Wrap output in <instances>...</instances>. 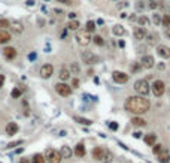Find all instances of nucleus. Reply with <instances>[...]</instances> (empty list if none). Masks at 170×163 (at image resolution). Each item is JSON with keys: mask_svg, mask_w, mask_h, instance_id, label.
I'll use <instances>...</instances> for the list:
<instances>
[{"mask_svg": "<svg viewBox=\"0 0 170 163\" xmlns=\"http://www.w3.org/2000/svg\"><path fill=\"white\" fill-rule=\"evenodd\" d=\"M133 136H134V138H140L142 133H140V132H134V133H133Z\"/></svg>", "mask_w": 170, "mask_h": 163, "instance_id": "nucleus-47", "label": "nucleus"}, {"mask_svg": "<svg viewBox=\"0 0 170 163\" xmlns=\"http://www.w3.org/2000/svg\"><path fill=\"white\" fill-rule=\"evenodd\" d=\"M11 40V33L6 30H0V45L2 44H8Z\"/></svg>", "mask_w": 170, "mask_h": 163, "instance_id": "nucleus-16", "label": "nucleus"}, {"mask_svg": "<svg viewBox=\"0 0 170 163\" xmlns=\"http://www.w3.org/2000/svg\"><path fill=\"white\" fill-rule=\"evenodd\" d=\"M140 66L145 67V69H151V67L155 66V60L152 55H143L142 57V62H140Z\"/></svg>", "mask_w": 170, "mask_h": 163, "instance_id": "nucleus-9", "label": "nucleus"}, {"mask_svg": "<svg viewBox=\"0 0 170 163\" xmlns=\"http://www.w3.org/2000/svg\"><path fill=\"white\" fill-rule=\"evenodd\" d=\"M72 85H73V87H78V85H79V79H78V78H75V79H73V82H72Z\"/></svg>", "mask_w": 170, "mask_h": 163, "instance_id": "nucleus-45", "label": "nucleus"}, {"mask_svg": "<svg viewBox=\"0 0 170 163\" xmlns=\"http://www.w3.org/2000/svg\"><path fill=\"white\" fill-rule=\"evenodd\" d=\"M109 127L112 129V130H116V129H118V124H116V123L113 121V123H111V124H109Z\"/></svg>", "mask_w": 170, "mask_h": 163, "instance_id": "nucleus-43", "label": "nucleus"}, {"mask_svg": "<svg viewBox=\"0 0 170 163\" xmlns=\"http://www.w3.org/2000/svg\"><path fill=\"white\" fill-rule=\"evenodd\" d=\"M76 42L79 45H82V47H87V45H89V42L93 40V38H91V35L89 33H87V32H78L76 33Z\"/></svg>", "mask_w": 170, "mask_h": 163, "instance_id": "nucleus-4", "label": "nucleus"}, {"mask_svg": "<svg viewBox=\"0 0 170 163\" xmlns=\"http://www.w3.org/2000/svg\"><path fill=\"white\" fill-rule=\"evenodd\" d=\"M31 163H45V157L42 154H34L31 159Z\"/></svg>", "mask_w": 170, "mask_h": 163, "instance_id": "nucleus-29", "label": "nucleus"}, {"mask_svg": "<svg viewBox=\"0 0 170 163\" xmlns=\"http://www.w3.org/2000/svg\"><path fill=\"white\" fill-rule=\"evenodd\" d=\"M3 84H5V75H0V88L3 87Z\"/></svg>", "mask_w": 170, "mask_h": 163, "instance_id": "nucleus-44", "label": "nucleus"}, {"mask_svg": "<svg viewBox=\"0 0 170 163\" xmlns=\"http://www.w3.org/2000/svg\"><path fill=\"white\" fill-rule=\"evenodd\" d=\"M112 33L115 36H122V35H125V29L122 27L121 24H116V25L112 27Z\"/></svg>", "mask_w": 170, "mask_h": 163, "instance_id": "nucleus-18", "label": "nucleus"}, {"mask_svg": "<svg viewBox=\"0 0 170 163\" xmlns=\"http://www.w3.org/2000/svg\"><path fill=\"white\" fill-rule=\"evenodd\" d=\"M60 153V156H61V159H70L72 157V150H70V147H67V145H63L61 147V150L58 151Z\"/></svg>", "mask_w": 170, "mask_h": 163, "instance_id": "nucleus-15", "label": "nucleus"}, {"mask_svg": "<svg viewBox=\"0 0 170 163\" xmlns=\"http://www.w3.org/2000/svg\"><path fill=\"white\" fill-rule=\"evenodd\" d=\"M124 6H125V8H127V6H128V3H127V2H121L119 8H124Z\"/></svg>", "mask_w": 170, "mask_h": 163, "instance_id": "nucleus-48", "label": "nucleus"}, {"mask_svg": "<svg viewBox=\"0 0 170 163\" xmlns=\"http://www.w3.org/2000/svg\"><path fill=\"white\" fill-rule=\"evenodd\" d=\"M11 25V21L5 20V18H0V27H9Z\"/></svg>", "mask_w": 170, "mask_h": 163, "instance_id": "nucleus-38", "label": "nucleus"}, {"mask_svg": "<svg viewBox=\"0 0 170 163\" xmlns=\"http://www.w3.org/2000/svg\"><path fill=\"white\" fill-rule=\"evenodd\" d=\"M57 2H60V3H64V5H67V6H70V5H72V0H57Z\"/></svg>", "mask_w": 170, "mask_h": 163, "instance_id": "nucleus-42", "label": "nucleus"}, {"mask_svg": "<svg viewBox=\"0 0 170 163\" xmlns=\"http://www.w3.org/2000/svg\"><path fill=\"white\" fill-rule=\"evenodd\" d=\"M43 157H45V162H48V163H61L60 153L54 148H48Z\"/></svg>", "mask_w": 170, "mask_h": 163, "instance_id": "nucleus-3", "label": "nucleus"}, {"mask_svg": "<svg viewBox=\"0 0 170 163\" xmlns=\"http://www.w3.org/2000/svg\"><path fill=\"white\" fill-rule=\"evenodd\" d=\"M155 141H157V135H154V133H151V135H146V136H145V142H146L148 145H154Z\"/></svg>", "mask_w": 170, "mask_h": 163, "instance_id": "nucleus-26", "label": "nucleus"}, {"mask_svg": "<svg viewBox=\"0 0 170 163\" xmlns=\"http://www.w3.org/2000/svg\"><path fill=\"white\" fill-rule=\"evenodd\" d=\"M151 88H152V93H154L157 97H161L166 93V84L161 79H157V81H154V84H152Z\"/></svg>", "mask_w": 170, "mask_h": 163, "instance_id": "nucleus-5", "label": "nucleus"}, {"mask_svg": "<svg viewBox=\"0 0 170 163\" xmlns=\"http://www.w3.org/2000/svg\"><path fill=\"white\" fill-rule=\"evenodd\" d=\"M69 18L75 20V18H76V14H75V12H70V14H69Z\"/></svg>", "mask_w": 170, "mask_h": 163, "instance_id": "nucleus-46", "label": "nucleus"}, {"mask_svg": "<svg viewBox=\"0 0 170 163\" xmlns=\"http://www.w3.org/2000/svg\"><path fill=\"white\" fill-rule=\"evenodd\" d=\"M131 124L136 127H143V126H146V121L140 117H134V118H131Z\"/></svg>", "mask_w": 170, "mask_h": 163, "instance_id": "nucleus-19", "label": "nucleus"}, {"mask_svg": "<svg viewBox=\"0 0 170 163\" xmlns=\"http://www.w3.org/2000/svg\"><path fill=\"white\" fill-rule=\"evenodd\" d=\"M161 23H163V25L167 29V27H170V16L169 15H164L163 18H161Z\"/></svg>", "mask_w": 170, "mask_h": 163, "instance_id": "nucleus-32", "label": "nucleus"}, {"mask_svg": "<svg viewBox=\"0 0 170 163\" xmlns=\"http://www.w3.org/2000/svg\"><path fill=\"white\" fill-rule=\"evenodd\" d=\"M29 58H30V60H34V58H36V54H30Z\"/></svg>", "mask_w": 170, "mask_h": 163, "instance_id": "nucleus-53", "label": "nucleus"}, {"mask_svg": "<svg viewBox=\"0 0 170 163\" xmlns=\"http://www.w3.org/2000/svg\"><path fill=\"white\" fill-rule=\"evenodd\" d=\"M149 108H151L149 100L143 96H131L125 102V109L133 112V114H137V115L148 112Z\"/></svg>", "mask_w": 170, "mask_h": 163, "instance_id": "nucleus-1", "label": "nucleus"}, {"mask_svg": "<svg viewBox=\"0 0 170 163\" xmlns=\"http://www.w3.org/2000/svg\"><path fill=\"white\" fill-rule=\"evenodd\" d=\"M52 73H54L52 64H43V66L40 67V76H42L43 79H48Z\"/></svg>", "mask_w": 170, "mask_h": 163, "instance_id": "nucleus-10", "label": "nucleus"}, {"mask_svg": "<svg viewBox=\"0 0 170 163\" xmlns=\"http://www.w3.org/2000/svg\"><path fill=\"white\" fill-rule=\"evenodd\" d=\"M152 150H154V153L158 156V154L163 151V145H161V144H154V148H152Z\"/></svg>", "mask_w": 170, "mask_h": 163, "instance_id": "nucleus-35", "label": "nucleus"}, {"mask_svg": "<svg viewBox=\"0 0 170 163\" xmlns=\"http://www.w3.org/2000/svg\"><path fill=\"white\" fill-rule=\"evenodd\" d=\"M152 21H154L155 25H160L161 24V15L160 14H154L152 15Z\"/></svg>", "mask_w": 170, "mask_h": 163, "instance_id": "nucleus-33", "label": "nucleus"}, {"mask_svg": "<svg viewBox=\"0 0 170 163\" xmlns=\"http://www.w3.org/2000/svg\"><path fill=\"white\" fill-rule=\"evenodd\" d=\"M166 35H167V38H170V27L166 29Z\"/></svg>", "mask_w": 170, "mask_h": 163, "instance_id": "nucleus-50", "label": "nucleus"}, {"mask_svg": "<svg viewBox=\"0 0 170 163\" xmlns=\"http://www.w3.org/2000/svg\"><path fill=\"white\" fill-rule=\"evenodd\" d=\"M20 163H30V160H29V159H21Z\"/></svg>", "mask_w": 170, "mask_h": 163, "instance_id": "nucleus-49", "label": "nucleus"}, {"mask_svg": "<svg viewBox=\"0 0 170 163\" xmlns=\"http://www.w3.org/2000/svg\"><path fill=\"white\" fill-rule=\"evenodd\" d=\"M21 94H23V88H14V90H12V97H14V99L21 97Z\"/></svg>", "mask_w": 170, "mask_h": 163, "instance_id": "nucleus-31", "label": "nucleus"}, {"mask_svg": "<svg viewBox=\"0 0 170 163\" xmlns=\"http://www.w3.org/2000/svg\"><path fill=\"white\" fill-rule=\"evenodd\" d=\"M102 162H103V163H112V162H113V154H112L111 151L104 150V156H103Z\"/></svg>", "mask_w": 170, "mask_h": 163, "instance_id": "nucleus-23", "label": "nucleus"}, {"mask_svg": "<svg viewBox=\"0 0 170 163\" xmlns=\"http://www.w3.org/2000/svg\"><path fill=\"white\" fill-rule=\"evenodd\" d=\"M140 69H142V66H140L139 63H134V64H131V71H133V72H139Z\"/></svg>", "mask_w": 170, "mask_h": 163, "instance_id": "nucleus-40", "label": "nucleus"}, {"mask_svg": "<svg viewBox=\"0 0 170 163\" xmlns=\"http://www.w3.org/2000/svg\"><path fill=\"white\" fill-rule=\"evenodd\" d=\"M27 5H29V6H33L34 2H33V0H29V2H27Z\"/></svg>", "mask_w": 170, "mask_h": 163, "instance_id": "nucleus-52", "label": "nucleus"}, {"mask_svg": "<svg viewBox=\"0 0 170 163\" xmlns=\"http://www.w3.org/2000/svg\"><path fill=\"white\" fill-rule=\"evenodd\" d=\"M160 5H158V2L157 0H149V3H148V8L149 9H155V8H158Z\"/></svg>", "mask_w": 170, "mask_h": 163, "instance_id": "nucleus-37", "label": "nucleus"}, {"mask_svg": "<svg viewBox=\"0 0 170 163\" xmlns=\"http://www.w3.org/2000/svg\"><path fill=\"white\" fill-rule=\"evenodd\" d=\"M67 27L70 29V30H79V21H76V20H72L69 24H67Z\"/></svg>", "mask_w": 170, "mask_h": 163, "instance_id": "nucleus-28", "label": "nucleus"}, {"mask_svg": "<svg viewBox=\"0 0 170 163\" xmlns=\"http://www.w3.org/2000/svg\"><path fill=\"white\" fill-rule=\"evenodd\" d=\"M137 23H139L140 25H148V24H149V20L146 18V16H139Z\"/></svg>", "mask_w": 170, "mask_h": 163, "instance_id": "nucleus-36", "label": "nucleus"}, {"mask_svg": "<svg viewBox=\"0 0 170 163\" xmlns=\"http://www.w3.org/2000/svg\"><path fill=\"white\" fill-rule=\"evenodd\" d=\"M70 69H72V72H73L75 75H78L79 71H81V69H79V66H78L76 63H72V67H70Z\"/></svg>", "mask_w": 170, "mask_h": 163, "instance_id": "nucleus-39", "label": "nucleus"}, {"mask_svg": "<svg viewBox=\"0 0 170 163\" xmlns=\"http://www.w3.org/2000/svg\"><path fill=\"white\" fill-rule=\"evenodd\" d=\"M60 79L61 81H67L69 78H70V71L69 69H66V67H61V71H60Z\"/></svg>", "mask_w": 170, "mask_h": 163, "instance_id": "nucleus-20", "label": "nucleus"}, {"mask_svg": "<svg viewBox=\"0 0 170 163\" xmlns=\"http://www.w3.org/2000/svg\"><path fill=\"white\" fill-rule=\"evenodd\" d=\"M157 54L161 58H170V47H167V45H158L157 47Z\"/></svg>", "mask_w": 170, "mask_h": 163, "instance_id": "nucleus-11", "label": "nucleus"}, {"mask_svg": "<svg viewBox=\"0 0 170 163\" xmlns=\"http://www.w3.org/2000/svg\"><path fill=\"white\" fill-rule=\"evenodd\" d=\"M82 62L87 63V64H94V63L98 62V57L94 55L91 51H84L82 53Z\"/></svg>", "mask_w": 170, "mask_h": 163, "instance_id": "nucleus-7", "label": "nucleus"}, {"mask_svg": "<svg viewBox=\"0 0 170 163\" xmlns=\"http://www.w3.org/2000/svg\"><path fill=\"white\" fill-rule=\"evenodd\" d=\"M9 27H11L15 33H21V32L24 30V29H23V24H21V23H18V21H12Z\"/></svg>", "mask_w": 170, "mask_h": 163, "instance_id": "nucleus-21", "label": "nucleus"}, {"mask_svg": "<svg viewBox=\"0 0 170 163\" xmlns=\"http://www.w3.org/2000/svg\"><path fill=\"white\" fill-rule=\"evenodd\" d=\"M55 90H57V93L60 94V96H63V97H67V96H70V94H72V87H70V85H67L66 82L55 84Z\"/></svg>", "mask_w": 170, "mask_h": 163, "instance_id": "nucleus-6", "label": "nucleus"}, {"mask_svg": "<svg viewBox=\"0 0 170 163\" xmlns=\"http://www.w3.org/2000/svg\"><path fill=\"white\" fill-rule=\"evenodd\" d=\"M18 124L16 123H14V121H11V123H8L6 124V135H9V136H12V135H15L16 132H18Z\"/></svg>", "mask_w": 170, "mask_h": 163, "instance_id": "nucleus-13", "label": "nucleus"}, {"mask_svg": "<svg viewBox=\"0 0 170 163\" xmlns=\"http://www.w3.org/2000/svg\"><path fill=\"white\" fill-rule=\"evenodd\" d=\"M103 156H104V150H103L102 147H96V148L93 150V157H94L96 160H102Z\"/></svg>", "mask_w": 170, "mask_h": 163, "instance_id": "nucleus-17", "label": "nucleus"}, {"mask_svg": "<svg viewBox=\"0 0 170 163\" xmlns=\"http://www.w3.org/2000/svg\"><path fill=\"white\" fill-rule=\"evenodd\" d=\"M93 40H94V44H96V45H98V47L104 44V40H103V38H102V36H94V38H93Z\"/></svg>", "mask_w": 170, "mask_h": 163, "instance_id": "nucleus-34", "label": "nucleus"}, {"mask_svg": "<svg viewBox=\"0 0 170 163\" xmlns=\"http://www.w3.org/2000/svg\"><path fill=\"white\" fill-rule=\"evenodd\" d=\"M169 16H170V15H169Z\"/></svg>", "mask_w": 170, "mask_h": 163, "instance_id": "nucleus-55", "label": "nucleus"}, {"mask_svg": "<svg viewBox=\"0 0 170 163\" xmlns=\"http://www.w3.org/2000/svg\"><path fill=\"white\" fill-rule=\"evenodd\" d=\"M134 90H136L137 96H143L145 97L146 94L149 93V84L146 79H137L134 82Z\"/></svg>", "mask_w": 170, "mask_h": 163, "instance_id": "nucleus-2", "label": "nucleus"}, {"mask_svg": "<svg viewBox=\"0 0 170 163\" xmlns=\"http://www.w3.org/2000/svg\"><path fill=\"white\" fill-rule=\"evenodd\" d=\"M75 120H76L78 123L84 124V126H91V124H93L91 120H87V118H82V117H75Z\"/></svg>", "mask_w": 170, "mask_h": 163, "instance_id": "nucleus-27", "label": "nucleus"}, {"mask_svg": "<svg viewBox=\"0 0 170 163\" xmlns=\"http://www.w3.org/2000/svg\"><path fill=\"white\" fill-rule=\"evenodd\" d=\"M21 144H23V141H15V142L8 144V147H6V148H14V147H16V145H21Z\"/></svg>", "mask_w": 170, "mask_h": 163, "instance_id": "nucleus-41", "label": "nucleus"}, {"mask_svg": "<svg viewBox=\"0 0 170 163\" xmlns=\"http://www.w3.org/2000/svg\"><path fill=\"white\" fill-rule=\"evenodd\" d=\"M167 163H170V156H169V160H167Z\"/></svg>", "mask_w": 170, "mask_h": 163, "instance_id": "nucleus-54", "label": "nucleus"}, {"mask_svg": "<svg viewBox=\"0 0 170 163\" xmlns=\"http://www.w3.org/2000/svg\"><path fill=\"white\" fill-rule=\"evenodd\" d=\"M164 67H166V66H164L163 63H161V64H158V69H160V71H163V69H164Z\"/></svg>", "mask_w": 170, "mask_h": 163, "instance_id": "nucleus-51", "label": "nucleus"}, {"mask_svg": "<svg viewBox=\"0 0 170 163\" xmlns=\"http://www.w3.org/2000/svg\"><path fill=\"white\" fill-rule=\"evenodd\" d=\"M75 154H76L78 157H84V156H85V147H84L82 144H78V145H76Z\"/></svg>", "mask_w": 170, "mask_h": 163, "instance_id": "nucleus-22", "label": "nucleus"}, {"mask_svg": "<svg viewBox=\"0 0 170 163\" xmlns=\"http://www.w3.org/2000/svg\"><path fill=\"white\" fill-rule=\"evenodd\" d=\"M112 78L115 82H118V84H125L128 81V75H125L124 72H119V71H113L112 72Z\"/></svg>", "mask_w": 170, "mask_h": 163, "instance_id": "nucleus-8", "label": "nucleus"}, {"mask_svg": "<svg viewBox=\"0 0 170 163\" xmlns=\"http://www.w3.org/2000/svg\"><path fill=\"white\" fill-rule=\"evenodd\" d=\"M134 39H137V40H143L146 38V30L143 29V27H137L136 30H134Z\"/></svg>", "mask_w": 170, "mask_h": 163, "instance_id": "nucleus-14", "label": "nucleus"}, {"mask_svg": "<svg viewBox=\"0 0 170 163\" xmlns=\"http://www.w3.org/2000/svg\"><path fill=\"white\" fill-rule=\"evenodd\" d=\"M167 160H169V153L166 150H163L158 154V162L160 163H167Z\"/></svg>", "mask_w": 170, "mask_h": 163, "instance_id": "nucleus-24", "label": "nucleus"}, {"mask_svg": "<svg viewBox=\"0 0 170 163\" xmlns=\"http://www.w3.org/2000/svg\"><path fill=\"white\" fill-rule=\"evenodd\" d=\"M157 38H158V36L155 35V33H151V35L148 36V44H149V45H155V44H157Z\"/></svg>", "mask_w": 170, "mask_h": 163, "instance_id": "nucleus-30", "label": "nucleus"}, {"mask_svg": "<svg viewBox=\"0 0 170 163\" xmlns=\"http://www.w3.org/2000/svg\"><path fill=\"white\" fill-rule=\"evenodd\" d=\"M94 30H96V23H94V21H87V24H85V32L91 35Z\"/></svg>", "mask_w": 170, "mask_h": 163, "instance_id": "nucleus-25", "label": "nucleus"}, {"mask_svg": "<svg viewBox=\"0 0 170 163\" xmlns=\"http://www.w3.org/2000/svg\"><path fill=\"white\" fill-rule=\"evenodd\" d=\"M3 55H5V58H8V60H14V58L16 57V49L12 48V47H6V48L3 49Z\"/></svg>", "mask_w": 170, "mask_h": 163, "instance_id": "nucleus-12", "label": "nucleus"}]
</instances>
